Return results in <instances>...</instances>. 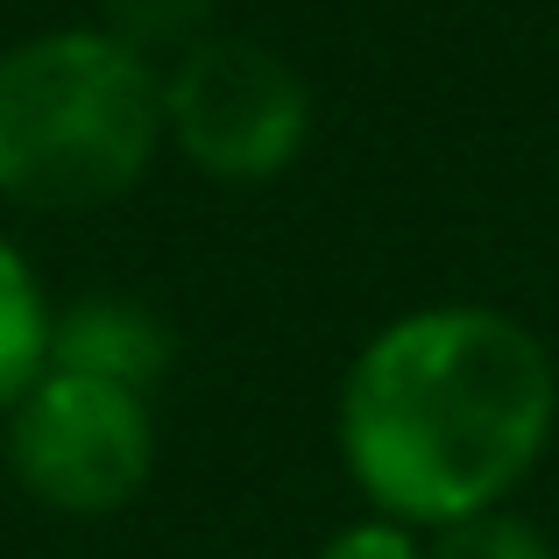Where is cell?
<instances>
[{
    "instance_id": "obj_1",
    "label": "cell",
    "mask_w": 559,
    "mask_h": 559,
    "mask_svg": "<svg viewBox=\"0 0 559 559\" xmlns=\"http://www.w3.org/2000/svg\"><path fill=\"white\" fill-rule=\"evenodd\" d=\"M559 425L552 347L496 305H425L355 355L341 453L376 518L453 532L524 489Z\"/></svg>"
},
{
    "instance_id": "obj_2",
    "label": "cell",
    "mask_w": 559,
    "mask_h": 559,
    "mask_svg": "<svg viewBox=\"0 0 559 559\" xmlns=\"http://www.w3.org/2000/svg\"><path fill=\"white\" fill-rule=\"evenodd\" d=\"M164 150V71L107 28H50L0 57V191L43 213L107 205Z\"/></svg>"
},
{
    "instance_id": "obj_3",
    "label": "cell",
    "mask_w": 559,
    "mask_h": 559,
    "mask_svg": "<svg viewBox=\"0 0 559 559\" xmlns=\"http://www.w3.org/2000/svg\"><path fill=\"white\" fill-rule=\"evenodd\" d=\"M164 135H178V150L205 178L270 185L298 164L312 135V99L276 50L241 36H205L164 71Z\"/></svg>"
},
{
    "instance_id": "obj_4",
    "label": "cell",
    "mask_w": 559,
    "mask_h": 559,
    "mask_svg": "<svg viewBox=\"0 0 559 559\" xmlns=\"http://www.w3.org/2000/svg\"><path fill=\"white\" fill-rule=\"evenodd\" d=\"M8 453H14V475L28 481V496H43L50 510L107 518V510L135 503V489L150 481L156 425H150V404L121 382L43 369L14 404Z\"/></svg>"
},
{
    "instance_id": "obj_5",
    "label": "cell",
    "mask_w": 559,
    "mask_h": 559,
    "mask_svg": "<svg viewBox=\"0 0 559 559\" xmlns=\"http://www.w3.org/2000/svg\"><path fill=\"white\" fill-rule=\"evenodd\" d=\"M170 361V333L156 326L142 305L121 298H85L64 319H50V369L64 376H93V382H121V390H150Z\"/></svg>"
},
{
    "instance_id": "obj_6",
    "label": "cell",
    "mask_w": 559,
    "mask_h": 559,
    "mask_svg": "<svg viewBox=\"0 0 559 559\" xmlns=\"http://www.w3.org/2000/svg\"><path fill=\"white\" fill-rule=\"evenodd\" d=\"M50 369V305H43L28 262L0 241V411L22 404V390Z\"/></svg>"
},
{
    "instance_id": "obj_7",
    "label": "cell",
    "mask_w": 559,
    "mask_h": 559,
    "mask_svg": "<svg viewBox=\"0 0 559 559\" xmlns=\"http://www.w3.org/2000/svg\"><path fill=\"white\" fill-rule=\"evenodd\" d=\"M205 22H213V0H107V36L128 43L156 71H170L185 50H199Z\"/></svg>"
},
{
    "instance_id": "obj_8",
    "label": "cell",
    "mask_w": 559,
    "mask_h": 559,
    "mask_svg": "<svg viewBox=\"0 0 559 559\" xmlns=\"http://www.w3.org/2000/svg\"><path fill=\"white\" fill-rule=\"evenodd\" d=\"M432 559H552V546H546V532H532L524 518L489 510V518H467V524H453V532H439Z\"/></svg>"
},
{
    "instance_id": "obj_9",
    "label": "cell",
    "mask_w": 559,
    "mask_h": 559,
    "mask_svg": "<svg viewBox=\"0 0 559 559\" xmlns=\"http://www.w3.org/2000/svg\"><path fill=\"white\" fill-rule=\"evenodd\" d=\"M319 559H432V552L418 546V532H411V524L361 518V524H347V532H333L326 546H319Z\"/></svg>"
}]
</instances>
